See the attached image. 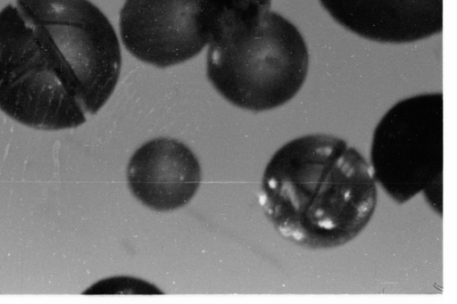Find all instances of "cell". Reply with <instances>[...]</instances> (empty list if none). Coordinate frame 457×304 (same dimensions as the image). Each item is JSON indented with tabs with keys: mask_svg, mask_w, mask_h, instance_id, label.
<instances>
[{
	"mask_svg": "<svg viewBox=\"0 0 457 304\" xmlns=\"http://www.w3.org/2000/svg\"><path fill=\"white\" fill-rule=\"evenodd\" d=\"M117 34L88 0H16L0 11V110L41 130L77 127L112 94Z\"/></svg>",
	"mask_w": 457,
	"mask_h": 304,
	"instance_id": "1",
	"label": "cell"
},
{
	"mask_svg": "<svg viewBox=\"0 0 457 304\" xmlns=\"http://www.w3.org/2000/svg\"><path fill=\"white\" fill-rule=\"evenodd\" d=\"M310 53L297 27L270 6L217 12L206 55L215 90L241 109L264 111L291 101L303 87Z\"/></svg>",
	"mask_w": 457,
	"mask_h": 304,
	"instance_id": "3",
	"label": "cell"
},
{
	"mask_svg": "<svg viewBox=\"0 0 457 304\" xmlns=\"http://www.w3.org/2000/svg\"><path fill=\"white\" fill-rule=\"evenodd\" d=\"M370 160L376 183L398 204L442 178L443 94L395 103L374 129Z\"/></svg>",
	"mask_w": 457,
	"mask_h": 304,
	"instance_id": "4",
	"label": "cell"
},
{
	"mask_svg": "<svg viewBox=\"0 0 457 304\" xmlns=\"http://www.w3.org/2000/svg\"><path fill=\"white\" fill-rule=\"evenodd\" d=\"M214 11L237 10L252 6H270L271 0H204Z\"/></svg>",
	"mask_w": 457,
	"mask_h": 304,
	"instance_id": "8",
	"label": "cell"
},
{
	"mask_svg": "<svg viewBox=\"0 0 457 304\" xmlns=\"http://www.w3.org/2000/svg\"><path fill=\"white\" fill-rule=\"evenodd\" d=\"M341 27L364 39L410 44L440 34L443 0H319Z\"/></svg>",
	"mask_w": 457,
	"mask_h": 304,
	"instance_id": "6",
	"label": "cell"
},
{
	"mask_svg": "<svg viewBox=\"0 0 457 304\" xmlns=\"http://www.w3.org/2000/svg\"><path fill=\"white\" fill-rule=\"evenodd\" d=\"M212 24L204 0H126L120 12L125 48L159 68L197 55L209 43Z\"/></svg>",
	"mask_w": 457,
	"mask_h": 304,
	"instance_id": "5",
	"label": "cell"
},
{
	"mask_svg": "<svg viewBox=\"0 0 457 304\" xmlns=\"http://www.w3.org/2000/svg\"><path fill=\"white\" fill-rule=\"evenodd\" d=\"M370 164L344 139L315 133L278 148L262 178L260 203L278 233L312 250L342 246L376 209Z\"/></svg>",
	"mask_w": 457,
	"mask_h": 304,
	"instance_id": "2",
	"label": "cell"
},
{
	"mask_svg": "<svg viewBox=\"0 0 457 304\" xmlns=\"http://www.w3.org/2000/svg\"><path fill=\"white\" fill-rule=\"evenodd\" d=\"M127 181L145 206L156 211L173 210L189 202L197 192L201 168L186 144L158 137L142 144L131 156Z\"/></svg>",
	"mask_w": 457,
	"mask_h": 304,
	"instance_id": "7",
	"label": "cell"
}]
</instances>
